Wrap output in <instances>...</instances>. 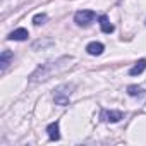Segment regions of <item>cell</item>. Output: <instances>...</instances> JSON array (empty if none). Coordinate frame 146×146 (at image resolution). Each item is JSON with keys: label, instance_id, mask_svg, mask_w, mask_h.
<instances>
[{"label": "cell", "instance_id": "6da1fadb", "mask_svg": "<svg viewBox=\"0 0 146 146\" xmlns=\"http://www.w3.org/2000/svg\"><path fill=\"white\" fill-rule=\"evenodd\" d=\"M69 62H72V57H60L57 60H52V62H46V64H41L33 74L29 76V81L31 83H41V81H46L50 79L53 74H58L64 69L69 67Z\"/></svg>", "mask_w": 146, "mask_h": 146}, {"label": "cell", "instance_id": "7a4b0ae2", "mask_svg": "<svg viewBox=\"0 0 146 146\" xmlns=\"http://www.w3.org/2000/svg\"><path fill=\"white\" fill-rule=\"evenodd\" d=\"M74 90V84H64V86H58L57 91H55V103L57 105H69V96Z\"/></svg>", "mask_w": 146, "mask_h": 146}, {"label": "cell", "instance_id": "3957f363", "mask_svg": "<svg viewBox=\"0 0 146 146\" xmlns=\"http://www.w3.org/2000/svg\"><path fill=\"white\" fill-rule=\"evenodd\" d=\"M95 17H96V14L93 11H79V12H76L74 21L78 26H90L95 21Z\"/></svg>", "mask_w": 146, "mask_h": 146}, {"label": "cell", "instance_id": "277c9868", "mask_svg": "<svg viewBox=\"0 0 146 146\" xmlns=\"http://www.w3.org/2000/svg\"><path fill=\"white\" fill-rule=\"evenodd\" d=\"M100 119H102L103 122H119V120L124 119V115H122V112H119V110H102Z\"/></svg>", "mask_w": 146, "mask_h": 146}, {"label": "cell", "instance_id": "5b68a950", "mask_svg": "<svg viewBox=\"0 0 146 146\" xmlns=\"http://www.w3.org/2000/svg\"><path fill=\"white\" fill-rule=\"evenodd\" d=\"M28 36H29L28 29H24V28H17V29H14L7 38H9V40H14V41H24V40H28Z\"/></svg>", "mask_w": 146, "mask_h": 146}, {"label": "cell", "instance_id": "8992f818", "mask_svg": "<svg viewBox=\"0 0 146 146\" xmlns=\"http://www.w3.org/2000/svg\"><path fill=\"white\" fill-rule=\"evenodd\" d=\"M103 50H105V46H103V43H100V41H91V43H88V46H86V52H88L90 55H102Z\"/></svg>", "mask_w": 146, "mask_h": 146}, {"label": "cell", "instance_id": "52a82bcc", "mask_svg": "<svg viewBox=\"0 0 146 146\" xmlns=\"http://www.w3.org/2000/svg\"><path fill=\"white\" fill-rule=\"evenodd\" d=\"M46 132H48V137L52 141H58L60 139V129H58V122H52L48 124L46 127Z\"/></svg>", "mask_w": 146, "mask_h": 146}, {"label": "cell", "instance_id": "ba28073f", "mask_svg": "<svg viewBox=\"0 0 146 146\" xmlns=\"http://www.w3.org/2000/svg\"><path fill=\"white\" fill-rule=\"evenodd\" d=\"M12 58H14V53L11 50H4L2 53H0V70H5Z\"/></svg>", "mask_w": 146, "mask_h": 146}, {"label": "cell", "instance_id": "9c48e42d", "mask_svg": "<svg viewBox=\"0 0 146 146\" xmlns=\"http://www.w3.org/2000/svg\"><path fill=\"white\" fill-rule=\"evenodd\" d=\"M144 69H146V58H141V60H137V62L131 67L129 74H131V76H139L141 72H144Z\"/></svg>", "mask_w": 146, "mask_h": 146}, {"label": "cell", "instance_id": "30bf717a", "mask_svg": "<svg viewBox=\"0 0 146 146\" xmlns=\"http://www.w3.org/2000/svg\"><path fill=\"white\" fill-rule=\"evenodd\" d=\"M98 21H100V28H102V31H103V33L110 35V33L113 31V24L110 23V19H108L107 16H100V17H98Z\"/></svg>", "mask_w": 146, "mask_h": 146}, {"label": "cell", "instance_id": "8fae6325", "mask_svg": "<svg viewBox=\"0 0 146 146\" xmlns=\"http://www.w3.org/2000/svg\"><path fill=\"white\" fill-rule=\"evenodd\" d=\"M127 93L131 96H139V95H143V90L136 84H131V86H127Z\"/></svg>", "mask_w": 146, "mask_h": 146}, {"label": "cell", "instance_id": "7c38bea8", "mask_svg": "<svg viewBox=\"0 0 146 146\" xmlns=\"http://www.w3.org/2000/svg\"><path fill=\"white\" fill-rule=\"evenodd\" d=\"M45 21H46V14H36V16L33 17V23H35V26L45 24Z\"/></svg>", "mask_w": 146, "mask_h": 146}]
</instances>
